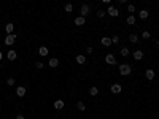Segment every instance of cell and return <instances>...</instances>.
I'll use <instances>...</instances> for the list:
<instances>
[{"label": "cell", "mask_w": 159, "mask_h": 119, "mask_svg": "<svg viewBox=\"0 0 159 119\" xmlns=\"http://www.w3.org/2000/svg\"><path fill=\"white\" fill-rule=\"evenodd\" d=\"M118 70H119L121 76H129L130 73H132V67H130L129 63H121V65L118 67Z\"/></svg>", "instance_id": "1"}, {"label": "cell", "mask_w": 159, "mask_h": 119, "mask_svg": "<svg viewBox=\"0 0 159 119\" xmlns=\"http://www.w3.org/2000/svg\"><path fill=\"white\" fill-rule=\"evenodd\" d=\"M105 13H107L108 16H111V17H118V16H119V10H118V8H115L113 5H110L107 10H105Z\"/></svg>", "instance_id": "2"}, {"label": "cell", "mask_w": 159, "mask_h": 119, "mask_svg": "<svg viewBox=\"0 0 159 119\" xmlns=\"http://www.w3.org/2000/svg\"><path fill=\"white\" fill-rule=\"evenodd\" d=\"M14 41H16V35L8 33V35L5 36V44H6V46H11V44H14Z\"/></svg>", "instance_id": "3"}, {"label": "cell", "mask_w": 159, "mask_h": 119, "mask_svg": "<svg viewBox=\"0 0 159 119\" xmlns=\"http://www.w3.org/2000/svg\"><path fill=\"white\" fill-rule=\"evenodd\" d=\"M105 63H107V65H116L115 54H107V56H105Z\"/></svg>", "instance_id": "4"}, {"label": "cell", "mask_w": 159, "mask_h": 119, "mask_svg": "<svg viewBox=\"0 0 159 119\" xmlns=\"http://www.w3.org/2000/svg\"><path fill=\"white\" fill-rule=\"evenodd\" d=\"M110 90H111V94H121V90H123V86H121L119 83H115V84L110 86Z\"/></svg>", "instance_id": "5"}, {"label": "cell", "mask_w": 159, "mask_h": 119, "mask_svg": "<svg viewBox=\"0 0 159 119\" xmlns=\"http://www.w3.org/2000/svg\"><path fill=\"white\" fill-rule=\"evenodd\" d=\"M91 13V8H89V5L88 3H85V5H81V10H80V16H83V17H86L88 14Z\"/></svg>", "instance_id": "6"}, {"label": "cell", "mask_w": 159, "mask_h": 119, "mask_svg": "<svg viewBox=\"0 0 159 119\" xmlns=\"http://www.w3.org/2000/svg\"><path fill=\"white\" fill-rule=\"evenodd\" d=\"M64 106H65V102H64L62 98H57V100L54 102V109H56V111H61V109H64Z\"/></svg>", "instance_id": "7"}, {"label": "cell", "mask_w": 159, "mask_h": 119, "mask_svg": "<svg viewBox=\"0 0 159 119\" xmlns=\"http://www.w3.org/2000/svg\"><path fill=\"white\" fill-rule=\"evenodd\" d=\"M26 92H27L26 86H18V87H16V95L19 97V98H22V97L26 95Z\"/></svg>", "instance_id": "8"}, {"label": "cell", "mask_w": 159, "mask_h": 119, "mask_svg": "<svg viewBox=\"0 0 159 119\" xmlns=\"http://www.w3.org/2000/svg\"><path fill=\"white\" fill-rule=\"evenodd\" d=\"M73 24L77 25V27H81V25H85V24H86V17H83V16H78V17H75Z\"/></svg>", "instance_id": "9"}, {"label": "cell", "mask_w": 159, "mask_h": 119, "mask_svg": "<svg viewBox=\"0 0 159 119\" xmlns=\"http://www.w3.org/2000/svg\"><path fill=\"white\" fill-rule=\"evenodd\" d=\"M143 56H145V54H143V51H142V49H135V51L132 52V57H134L135 60H142V59H143Z\"/></svg>", "instance_id": "10"}, {"label": "cell", "mask_w": 159, "mask_h": 119, "mask_svg": "<svg viewBox=\"0 0 159 119\" xmlns=\"http://www.w3.org/2000/svg\"><path fill=\"white\" fill-rule=\"evenodd\" d=\"M75 60H77V63H80V65H85V63L88 62V59H86L85 54H78V56L75 57Z\"/></svg>", "instance_id": "11"}, {"label": "cell", "mask_w": 159, "mask_h": 119, "mask_svg": "<svg viewBox=\"0 0 159 119\" xmlns=\"http://www.w3.org/2000/svg\"><path fill=\"white\" fill-rule=\"evenodd\" d=\"M48 65H49L51 68H56V67L59 65V59H57V57H51V59L48 60Z\"/></svg>", "instance_id": "12"}, {"label": "cell", "mask_w": 159, "mask_h": 119, "mask_svg": "<svg viewBox=\"0 0 159 119\" xmlns=\"http://www.w3.org/2000/svg\"><path fill=\"white\" fill-rule=\"evenodd\" d=\"M154 75H156V73H154V70H151V68H148V70L145 71V78H146V79H149V81L154 79Z\"/></svg>", "instance_id": "13"}, {"label": "cell", "mask_w": 159, "mask_h": 119, "mask_svg": "<svg viewBox=\"0 0 159 119\" xmlns=\"http://www.w3.org/2000/svg\"><path fill=\"white\" fill-rule=\"evenodd\" d=\"M100 43H102V46H105V48L111 46V40H110V36H104V38L100 40Z\"/></svg>", "instance_id": "14"}, {"label": "cell", "mask_w": 159, "mask_h": 119, "mask_svg": "<svg viewBox=\"0 0 159 119\" xmlns=\"http://www.w3.org/2000/svg\"><path fill=\"white\" fill-rule=\"evenodd\" d=\"M6 57H8V60H16L18 52H16V51H13V49H10V51H8V54H6Z\"/></svg>", "instance_id": "15"}, {"label": "cell", "mask_w": 159, "mask_h": 119, "mask_svg": "<svg viewBox=\"0 0 159 119\" xmlns=\"http://www.w3.org/2000/svg\"><path fill=\"white\" fill-rule=\"evenodd\" d=\"M138 40H140V36H138L137 33H130V35H129V41H130V43L135 44V43H138Z\"/></svg>", "instance_id": "16"}, {"label": "cell", "mask_w": 159, "mask_h": 119, "mask_svg": "<svg viewBox=\"0 0 159 119\" xmlns=\"http://www.w3.org/2000/svg\"><path fill=\"white\" fill-rule=\"evenodd\" d=\"M148 16H149V11H148V10H140V11H138V17H140V19H146Z\"/></svg>", "instance_id": "17"}, {"label": "cell", "mask_w": 159, "mask_h": 119, "mask_svg": "<svg viewBox=\"0 0 159 119\" xmlns=\"http://www.w3.org/2000/svg\"><path fill=\"white\" fill-rule=\"evenodd\" d=\"M126 22H127L129 25H134V24L137 22V17H135L134 14H130V16H127V19H126Z\"/></svg>", "instance_id": "18"}, {"label": "cell", "mask_w": 159, "mask_h": 119, "mask_svg": "<svg viewBox=\"0 0 159 119\" xmlns=\"http://www.w3.org/2000/svg\"><path fill=\"white\" fill-rule=\"evenodd\" d=\"M89 95H92V97L99 95V87H97V86H92V87H89Z\"/></svg>", "instance_id": "19"}, {"label": "cell", "mask_w": 159, "mask_h": 119, "mask_svg": "<svg viewBox=\"0 0 159 119\" xmlns=\"http://www.w3.org/2000/svg\"><path fill=\"white\" fill-rule=\"evenodd\" d=\"M48 52H49V49L48 48H46V46H40V49H38V54H40V56H48Z\"/></svg>", "instance_id": "20"}, {"label": "cell", "mask_w": 159, "mask_h": 119, "mask_svg": "<svg viewBox=\"0 0 159 119\" xmlns=\"http://www.w3.org/2000/svg\"><path fill=\"white\" fill-rule=\"evenodd\" d=\"M5 30H6V33H13V30H14V24H13V22H8V24L5 25Z\"/></svg>", "instance_id": "21"}, {"label": "cell", "mask_w": 159, "mask_h": 119, "mask_svg": "<svg viewBox=\"0 0 159 119\" xmlns=\"http://www.w3.org/2000/svg\"><path fill=\"white\" fill-rule=\"evenodd\" d=\"M119 54H121L123 57H127L129 54H130V51H129V48H126V46H124V48H121V49H119Z\"/></svg>", "instance_id": "22"}, {"label": "cell", "mask_w": 159, "mask_h": 119, "mask_svg": "<svg viewBox=\"0 0 159 119\" xmlns=\"http://www.w3.org/2000/svg\"><path fill=\"white\" fill-rule=\"evenodd\" d=\"M64 11H65V13H72V11H73V5H72V3H67V5L64 6Z\"/></svg>", "instance_id": "23"}, {"label": "cell", "mask_w": 159, "mask_h": 119, "mask_svg": "<svg viewBox=\"0 0 159 119\" xmlns=\"http://www.w3.org/2000/svg\"><path fill=\"white\" fill-rule=\"evenodd\" d=\"M77 108L80 109V111H86V105H85V102H78V103H77Z\"/></svg>", "instance_id": "24"}, {"label": "cell", "mask_w": 159, "mask_h": 119, "mask_svg": "<svg viewBox=\"0 0 159 119\" xmlns=\"http://www.w3.org/2000/svg\"><path fill=\"white\" fill-rule=\"evenodd\" d=\"M110 40H111V43H113V44H118V43H119V36H118V35H111Z\"/></svg>", "instance_id": "25"}, {"label": "cell", "mask_w": 159, "mask_h": 119, "mask_svg": "<svg viewBox=\"0 0 159 119\" xmlns=\"http://www.w3.org/2000/svg\"><path fill=\"white\" fill-rule=\"evenodd\" d=\"M105 14H107V13H105V10H99V11H97V17H99V19L105 17Z\"/></svg>", "instance_id": "26"}, {"label": "cell", "mask_w": 159, "mask_h": 119, "mask_svg": "<svg viewBox=\"0 0 159 119\" xmlns=\"http://www.w3.org/2000/svg\"><path fill=\"white\" fill-rule=\"evenodd\" d=\"M149 36H151V35H149V32H148V30H143V32H142V38H143V40H148Z\"/></svg>", "instance_id": "27"}, {"label": "cell", "mask_w": 159, "mask_h": 119, "mask_svg": "<svg viewBox=\"0 0 159 119\" xmlns=\"http://www.w3.org/2000/svg\"><path fill=\"white\" fill-rule=\"evenodd\" d=\"M127 11H129L130 14H132V13L135 11V5H132V3H130V5H127Z\"/></svg>", "instance_id": "28"}, {"label": "cell", "mask_w": 159, "mask_h": 119, "mask_svg": "<svg viewBox=\"0 0 159 119\" xmlns=\"http://www.w3.org/2000/svg\"><path fill=\"white\" fill-rule=\"evenodd\" d=\"M35 67L38 68V70H41V68H43V62H40V60H37V62H35Z\"/></svg>", "instance_id": "29"}, {"label": "cell", "mask_w": 159, "mask_h": 119, "mask_svg": "<svg viewBox=\"0 0 159 119\" xmlns=\"http://www.w3.org/2000/svg\"><path fill=\"white\" fill-rule=\"evenodd\" d=\"M6 84L8 86H14V78H8L6 79Z\"/></svg>", "instance_id": "30"}, {"label": "cell", "mask_w": 159, "mask_h": 119, "mask_svg": "<svg viewBox=\"0 0 159 119\" xmlns=\"http://www.w3.org/2000/svg\"><path fill=\"white\" fill-rule=\"evenodd\" d=\"M86 52H88V54H92V52H94V49H92L91 46H88V48H86Z\"/></svg>", "instance_id": "31"}, {"label": "cell", "mask_w": 159, "mask_h": 119, "mask_svg": "<svg viewBox=\"0 0 159 119\" xmlns=\"http://www.w3.org/2000/svg\"><path fill=\"white\" fill-rule=\"evenodd\" d=\"M16 119H26V117H24L22 114H18V116H16Z\"/></svg>", "instance_id": "32"}, {"label": "cell", "mask_w": 159, "mask_h": 119, "mask_svg": "<svg viewBox=\"0 0 159 119\" xmlns=\"http://www.w3.org/2000/svg\"><path fill=\"white\" fill-rule=\"evenodd\" d=\"M118 2H119V3H121V5H124V3H126V2H127V0H118Z\"/></svg>", "instance_id": "33"}, {"label": "cell", "mask_w": 159, "mask_h": 119, "mask_svg": "<svg viewBox=\"0 0 159 119\" xmlns=\"http://www.w3.org/2000/svg\"><path fill=\"white\" fill-rule=\"evenodd\" d=\"M104 3H111V0H102Z\"/></svg>", "instance_id": "34"}, {"label": "cell", "mask_w": 159, "mask_h": 119, "mask_svg": "<svg viewBox=\"0 0 159 119\" xmlns=\"http://www.w3.org/2000/svg\"><path fill=\"white\" fill-rule=\"evenodd\" d=\"M3 59V54H2V51H0V60H2Z\"/></svg>", "instance_id": "35"}]
</instances>
